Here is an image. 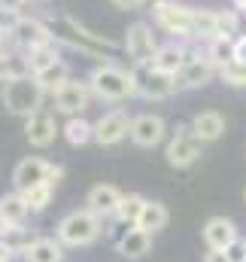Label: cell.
I'll return each instance as SVG.
<instances>
[{
	"label": "cell",
	"instance_id": "obj_28",
	"mask_svg": "<svg viewBox=\"0 0 246 262\" xmlns=\"http://www.w3.org/2000/svg\"><path fill=\"white\" fill-rule=\"evenodd\" d=\"M24 262H64V244L58 238H37L24 253Z\"/></svg>",
	"mask_w": 246,
	"mask_h": 262
},
{
	"label": "cell",
	"instance_id": "obj_11",
	"mask_svg": "<svg viewBox=\"0 0 246 262\" xmlns=\"http://www.w3.org/2000/svg\"><path fill=\"white\" fill-rule=\"evenodd\" d=\"M131 113L125 107L107 110L101 119H94V143L97 146H119L125 137H131Z\"/></svg>",
	"mask_w": 246,
	"mask_h": 262
},
{
	"label": "cell",
	"instance_id": "obj_33",
	"mask_svg": "<svg viewBox=\"0 0 246 262\" xmlns=\"http://www.w3.org/2000/svg\"><path fill=\"white\" fill-rule=\"evenodd\" d=\"M28 58H31V70H34V73H40V70H46L49 64H55V61L61 58V46H58V43H49V46L31 49V52H28Z\"/></svg>",
	"mask_w": 246,
	"mask_h": 262
},
{
	"label": "cell",
	"instance_id": "obj_23",
	"mask_svg": "<svg viewBox=\"0 0 246 262\" xmlns=\"http://www.w3.org/2000/svg\"><path fill=\"white\" fill-rule=\"evenodd\" d=\"M28 216H31V207L21 192L12 189V192L0 195V226H21V223H28Z\"/></svg>",
	"mask_w": 246,
	"mask_h": 262
},
{
	"label": "cell",
	"instance_id": "obj_41",
	"mask_svg": "<svg viewBox=\"0 0 246 262\" xmlns=\"http://www.w3.org/2000/svg\"><path fill=\"white\" fill-rule=\"evenodd\" d=\"M0 262H12V253H9L3 244H0Z\"/></svg>",
	"mask_w": 246,
	"mask_h": 262
},
{
	"label": "cell",
	"instance_id": "obj_14",
	"mask_svg": "<svg viewBox=\"0 0 246 262\" xmlns=\"http://www.w3.org/2000/svg\"><path fill=\"white\" fill-rule=\"evenodd\" d=\"M49 43H55V40H52V34H49L43 15H28V12H24L21 21H18V28H15V34H12V46L21 49V52H31V49L49 46Z\"/></svg>",
	"mask_w": 246,
	"mask_h": 262
},
{
	"label": "cell",
	"instance_id": "obj_3",
	"mask_svg": "<svg viewBox=\"0 0 246 262\" xmlns=\"http://www.w3.org/2000/svg\"><path fill=\"white\" fill-rule=\"evenodd\" d=\"M101 235H104V220L88 207L64 213L55 226V238L64 247H91L94 241H101Z\"/></svg>",
	"mask_w": 246,
	"mask_h": 262
},
{
	"label": "cell",
	"instance_id": "obj_30",
	"mask_svg": "<svg viewBox=\"0 0 246 262\" xmlns=\"http://www.w3.org/2000/svg\"><path fill=\"white\" fill-rule=\"evenodd\" d=\"M170 223V210L161 204V201H146V207H143V216H140V229H146L149 235H155V232H161L164 226Z\"/></svg>",
	"mask_w": 246,
	"mask_h": 262
},
{
	"label": "cell",
	"instance_id": "obj_2",
	"mask_svg": "<svg viewBox=\"0 0 246 262\" xmlns=\"http://www.w3.org/2000/svg\"><path fill=\"white\" fill-rule=\"evenodd\" d=\"M88 85L94 92V101L104 104H122L128 98H134V76L131 70H125L116 61H97L88 70Z\"/></svg>",
	"mask_w": 246,
	"mask_h": 262
},
{
	"label": "cell",
	"instance_id": "obj_44",
	"mask_svg": "<svg viewBox=\"0 0 246 262\" xmlns=\"http://www.w3.org/2000/svg\"><path fill=\"white\" fill-rule=\"evenodd\" d=\"M0 49H3V43H0Z\"/></svg>",
	"mask_w": 246,
	"mask_h": 262
},
{
	"label": "cell",
	"instance_id": "obj_9",
	"mask_svg": "<svg viewBox=\"0 0 246 262\" xmlns=\"http://www.w3.org/2000/svg\"><path fill=\"white\" fill-rule=\"evenodd\" d=\"M122 49L131 58V64H149L158 52V37H155V25L152 21H134L128 25L122 37Z\"/></svg>",
	"mask_w": 246,
	"mask_h": 262
},
{
	"label": "cell",
	"instance_id": "obj_13",
	"mask_svg": "<svg viewBox=\"0 0 246 262\" xmlns=\"http://www.w3.org/2000/svg\"><path fill=\"white\" fill-rule=\"evenodd\" d=\"M216 76H219V67L204 55V46H198V49H191V55H188V61H185L177 79H180V89H204Z\"/></svg>",
	"mask_w": 246,
	"mask_h": 262
},
{
	"label": "cell",
	"instance_id": "obj_32",
	"mask_svg": "<svg viewBox=\"0 0 246 262\" xmlns=\"http://www.w3.org/2000/svg\"><path fill=\"white\" fill-rule=\"evenodd\" d=\"M55 189H58V186H52V183L46 180V183H40V186H34V189L21 192L24 201H28V207H31V213H43V210L55 201Z\"/></svg>",
	"mask_w": 246,
	"mask_h": 262
},
{
	"label": "cell",
	"instance_id": "obj_10",
	"mask_svg": "<svg viewBox=\"0 0 246 262\" xmlns=\"http://www.w3.org/2000/svg\"><path fill=\"white\" fill-rule=\"evenodd\" d=\"M128 140L140 149H155V146L167 143V119L161 113H137L131 119V137Z\"/></svg>",
	"mask_w": 246,
	"mask_h": 262
},
{
	"label": "cell",
	"instance_id": "obj_43",
	"mask_svg": "<svg viewBox=\"0 0 246 262\" xmlns=\"http://www.w3.org/2000/svg\"><path fill=\"white\" fill-rule=\"evenodd\" d=\"M243 201H246V189H243Z\"/></svg>",
	"mask_w": 246,
	"mask_h": 262
},
{
	"label": "cell",
	"instance_id": "obj_35",
	"mask_svg": "<svg viewBox=\"0 0 246 262\" xmlns=\"http://www.w3.org/2000/svg\"><path fill=\"white\" fill-rule=\"evenodd\" d=\"M21 15L24 12H18V9H0V43L3 46H12V34H15Z\"/></svg>",
	"mask_w": 246,
	"mask_h": 262
},
{
	"label": "cell",
	"instance_id": "obj_15",
	"mask_svg": "<svg viewBox=\"0 0 246 262\" xmlns=\"http://www.w3.org/2000/svg\"><path fill=\"white\" fill-rule=\"evenodd\" d=\"M46 177H49V162L40 159V156H28V159H21L12 168V189L15 192H28L34 186L46 183Z\"/></svg>",
	"mask_w": 246,
	"mask_h": 262
},
{
	"label": "cell",
	"instance_id": "obj_31",
	"mask_svg": "<svg viewBox=\"0 0 246 262\" xmlns=\"http://www.w3.org/2000/svg\"><path fill=\"white\" fill-rule=\"evenodd\" d=\"M219 12V37H231V40H237V37H243L246 34V15L243 12H237V9H216Z\"/></svg>",
	"mask_w": 246,
	"mask_h": 262
},
{
	"label": "cell",
	"instance_id": "obj_6",
	"mask_svg": "<svg viewBox=\"0 0 246 262\" xmlns=\"http://www.w3.org/2000/svg\"><path fill=\"white\" fill-rule=\"evenodd\" d=\"M191 9L194 6H185L180 0L174 3H164L158 9H152V25L158 31H164L170 40H183V43H194V21H191Z\"/></svg>",
	"mask_w": 246,
	"mask_h": 262
},
{
	"label": "cell",
	"instance_id": "obj_42",
	"mask_svg": "<svg viewBox=\"0 0 246 262\" xmlns=\"http://www.w3.org/2000/svg\"><path fill=\"white\" fill-rule=\"evenodd\" d=\"M231 6H234L237 12H243V15H246V0H231Z\"/></svg>",
	"mask_w": 246,
	"mask_h": 262
},
{
	"label": "cell",
	"instance_id": "obj_34",
	"mask_svg": "<svg viewBox=\"0 0 246 262\" xmlns=\"http://www.w3.org/2000/svg\"><path fill=\"white\" fill-rule=\"evenodd\" d=\"M222 82L225 85H234V89H246V58H234L231 64H225L219 70Z\"/></svg>",
	"mask_w": 246,
	"mask_h": 262
},
{
	"label": "cell",
	"instance_id": "obj_39",
	"mask_svg": "<svg viewBox=\"0 0 246 262\" xmlns=\"http://www.w3.org/2000/svg\"><path fill=\"white\" fill-rule=\"evenodd\" d=\"M204 262H228V256H225L222 250H207V256H204Z\"/></svg>",
	"mask_w": 246,
	"mask_h": 262
},
{
	"label": "cell",
	"instance_id": "obj_36",
	"mask_svg": "<svg viewBox=\"0 0 246 262\" xmlns=\"http://www.w3.org/2000/svg\"><path fill=\"white\" fill-rule=\"evenodd\" d=\"M222 253L228 256V262H246V238H237V241L228 244Z\"/></svg>",
	"mask_w": 246,
	"mask_h": 262
},
{
	"label": "cell",
	"instance_id": "obj_20",
	"mask_svg": "<svg viewBox=\"0 0 246 262\" xmlns=\"http://www.w3.org/2000/svg\"><path fill=\"white\" fill-rule=\"evenodd\" d=\"M21 76H34L28 52H21L15 46H3L0 49V82H12Z\"/></svg>",
	"mask_w": 246,
	"mask_h": 262
},
{
	"label": "cell",
	"instance_id": "obj_8",
	"mask_svg": "<svg viewBox=\"0 0 246 262\" xmlns=\"http://www.w3.org/2000/svg\"><path fill=\"white\" fill-rule=\"evenodd\" d=\"M49 98H52V110H55V113H61V116H82V113L91 107L94 92H91L88 79L70 76L61 89H55Z\"/></svg>",
	"mask_w": 246,
	"mask_h": 262
},
{
	"label": "cell",
	"instance_id": "obj_18",
	"mask_svg": "<svg viewBox=\"0 0 246 262\" xmlns=\"http://www.w3.org/2000/svg\"><path fill=\"white\" fill-rule=\"evenodd\" d=\"M188 55H191V46L188 43H183V40H167V43H158V52L152 58V67L180 76V70L185 67Z\"/></svg>",
	"mask_w": 246,
	"mask_h": 262
},
{
	"label": "cell",
	"instance_id": "obj_4",
	"mask_svg": "<svg viewBox=\"0 0 246 262\" xmlns=\"http://www.w3.org/2000/svg\"><path fill=\"white\" fill-rule=\"evenodd\" d=\"M0 101H3L6 113H12L18 119H28L31 113L43 110L46 89L37 82V76H21V79H12V82L0 85Z\"/></svg>",
	"mask_w": 246,
	"mask_h": 262
},
{
	"label": "cell",
	"instance_id": "obj_27",
	"mask_svg": "<svg viewBox=\"0 0 246 262\" xmlns=\"http://www.w3.org/2000/svg\"><path fill=\"white\" fill-rule=\"evenodd\" d=\"M146 201L149 198H143L140 192H125L122 195V204H119V210H116V223L122 226V229H131V226H137L140 223V216H143V207H146Z\"/></svg>",
	"mask_w": 246,
	"mask_h": 262
},
{
	"label": "cell",
	"instance_id": "obj_25",
	"mask_svg": "<svg viewBox=\"0 0 246 262\" xmlns=\"http://www.w3.org/2000/svg\"><path fill=\"white\" fill-rule=\"evenodd\" d=\"M61 137L70 146H88L94 143V122H88L85 116H67L61 125Z\"/></svg>",
	"mask_w": 246,
	"mask_h": 262
},
{
	"label": "cell",
	"instance_id": "obj_5",
	"mask_svg": "<svg viewBox=\"0 0 246 262\" xmlns=\"http://www.w3.org/2000/svg\"><path fill=\"white\" fill-rule=\"evenodd\" d=\"M131 76H134V98H143V101H167L180 92V79L174 73L152 67V61L131 64Z\"/></svg>",
	"mask_w": 246,
	"mask_h": 262
},
{
	"label": "cell",
	"instance_id": "obj_17",
	"mask_svg": "<svg viewBox=\"0 0 246 262\" xmlns=\"http://www.w3.org/2000/svg\"><path fill=\"white\" fill-rule=\"evenodd\" d=\"M201 238H204L207 250H225V247L234 244L240 235H237L234 220H228V216H210V220L204 223V229H201Z\"/></svg>",
	"mask_w": 246,
	"mask_h": 262
},
{
	"label": "cell",
	"instance_id": "obj_1",
	"mask_svg": "<svg viewBox=\"0 0 246 262\" xmlns=\"http://www.w3.org/2000/svg\"><path fill=\"white\" fill-rule=\"evenodd\" d=\"M43 21H46L52 40H55L58 46L73 49V52H79V55H85V58L113 61V55H116V49H119L116 40H110V37H104V34H94L91 28L79 25L76 18H70V15H64V12H43Z\"/></svg>",
	"mask_w": 246,
	"mask_h": 262
},
{
	"label": "cell",
	"instance_id": "obj_16",
	"mask_svg": "<svg viewBox=\"0 0 246 262\" xmlns=\"http://www.w3.org/2000/svg\"><path fill=\"white\" fill-rule=\"evenodd\" d=\"M122 195L125 192L119 186H113V183H94L88 189V195H85V207L91 213H97L101 220H113L119 204H122Z\"/></svg>",
	"mask_w": 246,
	"mask_h": 262
},
{
	"label": "cell",
	"instance_id": "obj_7",
	"mask_svg": "<svg viewBox=\"0 0 246 262\" xmlns=\"http://www.w3.org/2000/svg\"><path fill=\"white\" fill-rule=\"evenodd\" d=\"M204 146H207V143L191 131V122H185V125H177V131L167 137V143H164V159H167L170 168L185 171V168H191V165L204 156Z\"/></svg>",
	"mask_w": 246,
	"mask_h": 262
},
{
	"label": "cell",
	"instance_id": "obj_29",
	"mask_svg": "<svg viewBox=\"0 0 246 262\" xmlns=\"http://www.w3.org/2000/svg\"><path fill=\"white\" fill-rule=\"evenodd\" d=\"M34 76H37V82L46 89V95H52L55 89H61L64 82L73 76V70H70V64H67L64 58H58L55 64H49L46 70H40V73H34Z\"/></svg>",
	"mask_w": 246,
	"mask_h": 262
},
{
	"label": "cell",
	"instance_id": "obj_24",
	"mask_svg": "<svg viewBox=\"0 0 246 262\" xmlns=\"http://www.w3.org/2000/svg\"><path fill=\"white\" fill-rule=\"evenodd\" d=\"M191 21H194V43H198V46H204V43H210L213 37H219V12H216V9L194 6V9H191Z\"/></svg>",
	"mask_w": 246,
	"mask_h": 262
},
{
	"label": "cell",
	"instance_id": "obj_26",
	"mask_svg": "<svg viewBox=\"0 0 246 262\" xmlns=\"http://www.w3.org/2000/svg\"><path fill=\"white\" fill-rule=\"evenodd\" d=\"M237 40H231V37H213L210 43H204V55L222 70L225 64H231L237 58Z\"/></svg>",
	"mask_w": 246,
	"mask_h": 262
},
{
	"label": "cell",
	"instance_id": "obj_37",
	"mask_svg": "<svg viewBox=\"0 0 246 262\" xmlns=\"http://www.w3.org/2000/svg\"><path fill=\"white\" fill-rule=\"evenodd\" d=\"M116 9H125V12H140L146 9V0H110Z\"/></svg>",
	"mask_w": 246,
	"mask_h": 262
},
{
	"label": "cell",
	"instance_id": "obj_19",
	"mask_svg": "<svg viewBox=\"0 0 246 262\" xmlns=\"http://www.w3.org/2000/svg\"><path fill=\"white\" fill-rule=\"evenodd\" d=\"M116 250H119V256H125V259H143V256L152 253V235L146 229H140V226L122 229V235L116 241Z\"/></svg>",
	"mask_w": 246,
	"mask_h": 262
},
{
	"label": "cell",
	"instance_id": "obj_40",
	"mask_svg": "<svg viewBox=\"0 0 246 262\" xmlns=\"http://www.w3.org/2000/svg\"><path fill=\"white\" fill-rule=\"evenodd\" d=\"M164 3H174V0H146V9L152 12V9H158V6H164Z\"/></svg>",
	"mask_w": 246,
	"mask_h": 262
},
{
	"label": "cell",
	"instance_id": "obj_21",
	"mask_svg": "<svg viewBox=\"0 0 246 262\" xmlns=\"http://www.w3.org/2000/svg\"><path fill=\"white\" fill-rule=\"evenodd\" d=\"M40 235H34V229H28V223H21V226H0V244L12 253V259L15 256L24 259V253L31 250V244Z\"/></svg>",
	"mask_w": 246,
	"mask_h": 262
},
{
	"label": "cell",
	"instance_id": "obj_22",
	"mask_svg": "<svg viewBox=\"0 0 246 262\" xmlns=\"http://www.w3.org/2000/svg\"><path fill=\"white\" fill-rule=\"evenodd\" d=\"M191 131L204 140V143H213L225 134V116L216 113V110H201L191 116Z\"/></svg>",
	"mask_w": 246,
	"mask_h": 262
},
{
	"label": "cell",
	"instance_id": "obj_38",
	"mask_svg": "<svg viewBox=\"0 0 246 262\" xmlns=\"http://www.w3.org/2000/svg\"><path fill=\"white\" fill-rule=\"evenodd\" d=\"M46 180H49L52 186H58L64 180V165H52V162H49V177H46Z\"/></svg>",
	"mask_w": 246,
	"mask_h": 262
},
{
	"label": "cell",
	"instance_id": "obj_12",
	"mask_svg": "<svg viewBox=\"0 0 246 262\" xmlns=\"http://www.w3.org/2000/svg\"><path fill=\"white\" fill-rule=\"evenodd\" d=\"M58 134H61V125H58V119L49 107H43V110H37L24 119V140L34 149H49L58 140Z\"/></svg>",
	"mask_w": 246,
	"mask_h": 262
}]
</instances>
